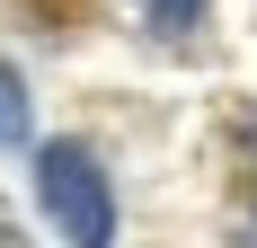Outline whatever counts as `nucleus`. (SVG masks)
I'll list each match as a JSON object with an SVG mask.
<instances>
[{"label":"nucleus","instance_id":"nucleus-1","mask_svg":"<svg viewBox=\"0 0 257 248\" xmlns=\"http://www.w3.org/2000/svg\"><path fill=\"white\" fill-rule=\"evenodd\" d=\"M36 177H45V204H53V222H62L71 248H106L115 239V195H106L98 160H89L80 142H45Z\"/></svg>","mask_w":257,"mask_h":248},{"label":"nucleus","instance_id":"nucleus-2","mask_svg":"<svg viewBox=\"0 0 257 248\" xmlns=\"http://www.w3.org/2000/svg\"><path fill=\"white\" fill-rule=\"evenodd\" d=\"M133 9H142L151 36H195L204 27V0H133Z\"/></svg>","mask_w":257,"mask_h":248},{"label":"nucleus","instance_id":"nucleus-3","mask_svg":"<svg viewBox=\"0 0 257 248\" xmlns=\"http://www.w3.org/2000/svg\"><path fill=\"white\" fill-rule=\"evenodd\" d=\"M18 133H27V89L0 71V142H18Z\"/></svg>","mask_w":257,"mask_h":248},{"label":"nucleus","instance_id":"nucleus-4","mask_svg":"<svg viewBox=\"0 0 257 248\" xmlns=\"http://www.w3.org/2000/svg\"><path fill=\"white\" fill-rule=\"evenodd\" d=\"M239 151H248V169H257V115H248V124H239Z\"/></svg>","mask_w":257,"mask_h":248},{"label":"nucleus","instance_id":"nucleus-5","mask_svg":"<svg viewBox=\"0 0 257 248\" xmlns=\"http://www.w3.org/2000/svg\"><path fill=\"white\" fill-rule=\"evenodd\" d=\"M0 248H27V239H18V230H0Z\"/></svg>","mask_w":257,"mask_h":248}]
</instances>
